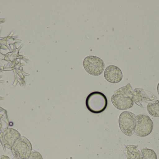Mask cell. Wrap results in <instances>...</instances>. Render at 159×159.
I'll return each instance as SVG.
<instances>
[{
    "label": "cell",
    "mask_w": 159,
    "mask_h": 159,
    "mask_svg": "<svg viewBox=\"0 0 159 159\" xmlns=\"http://www.w3.org/2000/svg\"><path fill=\"white\" fill-rule=\"evenodd\" d=\"M28 159H43L41 154L36 151H32L30 156Z\"/></svg>",
    "instance_id": "cell-13"
},
{
    "label": "cell",
    "mask_w": 159,
    "mask_h": 159,
    "mask_svg": "<svg viewBox=\"0 0 159 159\" xmlns=\"http://www.w3.org/2000/svg\"><path fill=\"white\" fill-rule=\"evenodd\" d=\"M135 133L139 137H146L153 131L154 124L150 118L146 114H141L136 116Z\"/></svg>",
    "instance_id": "cell-5"
},
{
    "label": "cell",
    "mask_w": 159,
    "mask_h": 159,
    "mask_svg": "<svg viewBox=\"0 0 159 159\" xmlns=\"http://www.w3.org/2000/svg\"><path fill=\"white\" fill-rule=\"evenodd\" d=\"M1 159H10L8 157H7V156H2Z\"/></svg>",
    "instance_id": "cell-14"
},
{
    "label": "cell",
    "mask_w": 159,
    "mask_h": 159,
    "mask_svg": "<svg viewBox=\"0 0 159 159\" xmlns=\"http://www.w3.org/2000/svg\"><path fill=\"white\" fill-rule=\"evenodd\" d=\"M12 154L18 159H28L32 150L31 144L25 137H20L14 143L12 148Z\"/></svg>",
    "instance_id": "cell-3"
},
{
    "label": "cell",
    "mask_w": 159,
    "mask_h": 159,
    "mask_svg": "<svg viewBox=\"0 0 159 159\" xmlns=\"http://www.w3.org/2000/svg\"><path fill=\"white\" fill-rule=\"evenodd\" d=\"M13 159H18L16 158H13Z\"/></svg>",
    "instance_id": "cell-16"
},
{
    "label": "cell",
    "mask_w": 159,
    "mask_h": 159,
    "mask_svg": "<svg viewBox=\"0 0 159 159\" xmlns=\"http://www.w3.org/2000/svg\"><path fill=\"white\" fill-rule=\"evenodd\" d=\"M125 149L127 159H140L141 152L138 149L137 146H126Z\"/></svg>",
    "instance_id": "cell-10"
},
{
    "label": "cell",
    "mask_w": 159,
    "mask_h": 159,
    "mask_svg": "<svg viewBox=\"0 0 159 159\" xmlns=\"http://www.w3.org/2000/svg\"><path fill=\"white\" fill-rule=\"evenodd\" d=\"M20 137L18 132L14 129H8L1 134L0 141L3 147L11 150L15 142Z\"/></svg>",
    "instance_id": "cell-7"
},
{
    "label": "cell",
    "mask_w": 159,
    "mask_h": 159,
    "mask_svg": "<svg viewBox=\"0 0 159 159\" xmlns=\"http://www.w3.org/2000/svg\"><path fill=\"white\" fill-rule=\"evenodd\" d=\"M147 109L149 115L154 117H159V101L149 103L147 105Z\"/></svg>",
    "instance_id": "cell-11"
},
{
    "label": "cell",
    "mask_w": 159,
    "mask_h": 159,
    "mask_svg": "<svg viewBox=\"0 0 159 159\" xmlns=\"http://www.w3.org/2000/svg\"><path fill=\"white\" fill-rule=\"evenodd\" d=\"M87 109L93 114H101L107 106L106 96L100 91H93L90 93L86 100Z\"/></svg>",
    "instance_id": "cell-2"
},
{
    "label": "cell",
    "mask_w": 159,
    "mask_h": 159,
    "mask_svg": "<svg viewBox=\"0 0 159 159\" xmlns=\"http://www.w3.org/2000/svg\"><path fill=\"white\" fill-rule=\"evenodd\" d=\"M119 125L121 132L125 135L130 137L135 132L136 116L131 112H122L119 118Z\"/></svg>",
    "instance_id": "cell-4"
},
{
    "label": "cell",
    "mask_w": 159,
    "mask_h": 159,
    "mask_svg": "<svg viewBox=\"0 0 159 159\" xmlns=\"http://www.w3.org/2000/svg\"><path fill=\"white\" fill-rule=\"evenodd\" d=\"M104 77L108 82L116 84L121 81L123 75L121 70L117 66L109 65L105 70Z\"/></svg>",
    "instance_id": "cell-9"
},
{
    "label": "cell",
    "mask_w": 159,
    "mask_h": 159,
    "mask_svg": "<svg viewBox=\"0 0 159 159\" xmlns=\"http://www.w3.org/2000/svg\"><path fill=\"white\" fill-rule=\"evenodd\" d=\"M83 67L91 75L98 76L103 72L105 64L103 61L94 56L86 57L83 61Z\"/></svg>",
    "instance_id": "cell-6"
},
{
    "label": "cell",
    "mask_w": 159,
    "mask_h": 159,
    "mask_svg": "<svg viewBox=\"0 0 159 159\" xmlns=\"http://www.w3.org/2000/svg\"><path fill=\"white\" fill-rule=\"evenodd\" d=\"M134 102L138 106L144 108L146 104H148V102L154 101L157 97L153 93L143 89L136 88L134 89Z\"/></svg>",
    "instance_id": "cell-8"
},
{
    "label": "cell",
    "mask_w": 159,
    "mask_h": 159,
    "mask_svg": "<svg viewBox=\"0 0 159 159\" xmlns=\"http://www.w3.org/2000/svg\"><path fill=\"white\" fill-rule=\"evenodd\" d=\"M140 159H157V157L154 150L144 148L141 150Z\"/></svg>",
    "instance_id": "cell-12"
},
{
    "label": "cell",
    "mask_w": 159,
    "mask_h": 159,
    "mask_svg": "<svg viewBox=\"0 0 159 159\" xmlns=\"http://www.w3.org/2000/svg\"><path fill=\"white\" fill-rule=\"evenodd\" d=\"M157 92H158V95L159 96V84H158L157 88Z\"/></svg>",
    "instance_id": "cell-15"
},
{
    "label": "cell",
    "mask_w": 159,
    "mask_h": 159,
    "mask_svg": "<svg viewBox=\"0 0 159 159\" xmlns=\"http://www.w3.org/2000/svg\"><path fill=\"white\" fill-rule=\"evenodd\" d=\"M134 95L135 92L130 84H128L115 91L111 97V101L118 110H127L133 106Z\"/></svg>",
    "instance_id": "cell-1"
}]
</instances>
